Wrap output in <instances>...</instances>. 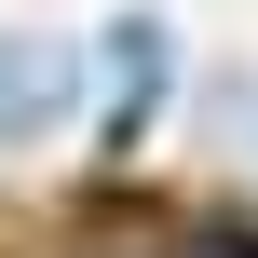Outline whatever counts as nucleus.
Here are the masks:
<instances>
[{"instance_id": "f257e3e1", "label": "nucleus", "mask_w": 258, "mask_h": 258, "mask_svg": "<svg viewBox=\"0 0 258 258\" xmlns=\"http://www.w3.org/2000/svg\"><path fill=\"white\" fill-rule=\"evenodd\" d=\"M54 95H68V54L0 41V136H41V122H54Z\"/></svg>"}]
</instances>
